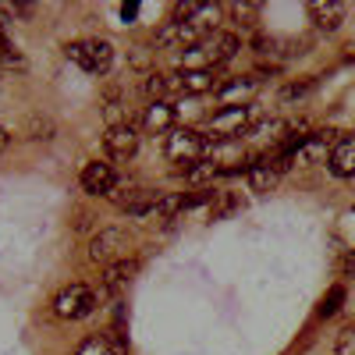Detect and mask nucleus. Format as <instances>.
Returning <instances> with one entry per match:
<instances>
[{
    "label": "nucleus",
    "mask_w": 355,
    "mask_h": 355,
    "mask_svg": "<svg viewBox=\"0 0 355 355\" xmlns=\"http://www.w3.org/2000/svg\"><path fill=\"white\" fill-rule=\"evenodd\" d=\"M234 206H239V199H234L231 192H217L214 196V206H210V214H214V220H220V217H227Z\"/></svg>",
    "instance_id": "a878e982"
},
{
    "label": "nucleus",
    "mask_w": 355,
    "mask_h": 355,
    "mask_svg": "<svg viewBox=\"0 0 355 355\" xmlns=\"http://www.w3.org/2000/svg\"><path fill=\"white\" fill-rule=\"evenodd\" d=\"M78 182H82V192H89V196H110V189L117 185V174H114L110 164L93 160V164H85V167H82Z\"/></svg>",
    "instance_id": "1a4fd4ad"
},
{
    "label": "nucleus",
    "mask_w": 355,
    "mask_h": 355,
    "mask_svg": "<svg viewBox=\"0 0 355 355\" xmlns=\"http://www.w3.org/2000/svg\"><path fill=\"white\" fill-rule=\"evenodd\" d=\"M252 125V107H220L217 114H210V139L224 142V139H242Z\"/></svg>",
    "instance_id": "39448f33"
},
{
    "label": "nucleus",
    "mask_w": 355,
    "mask_h": 355,
    "mask_svg": "<svg viewBox=\"0 0 355 355\" xmlns=\"http://www.w3.org/2000/svg\"><path fill=\"white\" fill-rule=\"evenodd\" d=\"M345 15H348V8L341 4V0H313L309 4V18H313V25L320 28V33H338Z\"/></svg>",
    "instance_id": "9d476101"
},
{
    "label": "nucleus",
    "mask_w": 355,
    "mask_h": 355,
    "mask_svg": "<svg viewBox=\"0 0 355 355\" xmlns=\"http://www.w3.org/2000/svg\"><path fill=\"white\" fill-rule=\"evenodd\" d=\"M142 128L150 132V135H167V132H174V128H178V110H174L171 103H164V100L150 103V107L142 110Z\"/></svg>",
    "instance_id": "9b49d317"
},
{
    "label": "nucleus",
    "mask_w": 355,
    "mask_h": 355,
    "mask_svg": "<svg viewBox=\"0 0 355 355\" xmlns=\"http://www.w3.org/2000/svg\"><path fill=\"white\" fill-rule=\"evenodd\" d=\"M331 171L338 178H352L355 174V135H341L334 146H331Z\"/></svg>",
    "instance_id": "ddd939ff"
},
{
    "label": "nucleus",
    "mask_w": 355,
    "mask_h": 355,
    "mask_svg": "<svg viewBox=\"0 0 355 355\" xmlns=\"http://www.w3.org/2000/svg\"><path fill=\"white\" fill-rule=\"evenodd\" d=\"M313 89H316V78H313V75H309V78H299V82H288V85H284V93H281V100H284V103L302 100V96L313 93Z\"/></svg>",
    "instance_id": "5701e85b"
},
{
    "label": "nucleus",
    "mask_w": 355,
    "mask_h": 355,
    "mask_svg": "<svg viewBox=\"0 0 355 355\" xmlns=\"http://www.w3.org/2000/svg\"><path fill=\"white\" fill-rule=\"evenodd\" d=\"M125 352H128L125 338H114V334H89L75 348V355H125Z\"/></svg>",
    "instance_id": "4468645a"
},
{
    "label": "nucleus",
    "mask_w": 355,
    "mask_h": 355,
    "mask_svg": "<svg viewBox=\"0 0 355 355\" xmlns=\"http://www.w3.org/2000/svg\"><path fill=\"white\" fill-rule=\"evenodd\" d=\"M217 71L214 68H199V71H178V93L185 96H202V93H217Z\"/></svg>",
    "instance_id": "f8f14e48"
},
{
    "label": "nucleus",
    "mask_w": 355,
    "mask_h": 355,
    "mask_svg": "<svg viewBox=\"0 0 355 355\" xmlns=\"http://www.w3.org/2000/svg\"><path fill=\"white\" fill-rule=\"evenodd\" d=\"M334 355H355V327H345L334 341Z\"/></svg>",
    "instance_id": "cd10ccee"
},
{
    "label": "nucleus",
    "mask_w": 355,
    "mask_h": 355,
    "mask_svg": "<svg viewBox=\"0 0 355 355\" xmlns=\"http://www.w3.org/2000/svg\"><path fill=\"white\" fill-rule=\"evenodd\" d=\"M28 139H53V121L50 117H33V121H28Z\"/></svg>",
    "instance_id": "bb28decb"
},
{
    "label": "nucleus",
    "mask_w": 355,
    "mask_h": 355,
    "mask_svg": "<svg viewBox=\"0 0 355 355\" xmlns=\"http://www.w3.org/2000/svg\"><path fill=\"white\" fill-rule=\"evenodd\" d=\"M256 89H259V78L256 75H234L227 82L217 85V100L224 107H249L252 96H256Z\"/></svg>",
    "instance_id": "6e6552de"
},
{
    "label": "nucleus",
    "mask_w": 355,
    "mask_h": 355,
    "mask_svg": "<svg viewBox=\"0 0 355 355\" xmlns=\"http://www.w3.org/2000/svg\"><path fill=\"white\" fill-rule=\"evenodd\" d=\"M135 15H139V4H125V8H121V18H125V21H132Z\"/></svg>",
    "instance_id": "c756f323"
},
{
    "label": "nucleus",
    "mask_w": 355,
    "mask_h": 355,
    "mask_svg": "<svg viewBox=\"0 0 355 355\" xmlns=\"http://www.w3.org/2000/svg\"><path fill=\"white\" fill-rule=\"evenodd\" d=\"M89 43V61H93V75H107L114 64V46L110 40H85Z\"/></svg>",
    "instance_id": "f3484780"
},
{
    "label": "nucleus",
    "mask_w": 355,
    "mask_h": 355,
    "mask_svg": "<svg viewBox=\"0 0 355 355\" xmlns=\"http://www.w3.org/2000/svg\"><path fill=\"white\" fill-rule=\"evenodd\" d=\"M128 249H132V234L125 227H100L89 239V263L114 266V263L128 259Z\"/></svg>",
    "instance_id": "f03ea898"
},
{
    "label": "nucleus",
    "mask_w": 355,
    "mask_h": 355,
    "mask_svg": "<svg viewBox=\"0 0 355 355\" xmlns=\"http://www.w3.org/2000/svg\"><path fill=\"white\" fill-rule=\"evenodd\" d=\"M182 210H185L182 196H178V192H160V199H157V210H153V220L167 224V220H174L178 214H182Z\"/></svg>",
    "instance_id": "6ab92c4d"
},
{
    "label": "nucleus",
    "mask_w": 355,
    "mask_h": 355,
    "mask_svg": "<svg viewBox=\"0 0 355 355\" xmlns=\"http://www.w3.org/2000/svg\"><path fill=\"white\" fill-rule=\"evenodd\" d=\"M185 174V182H192V185H199V189H206V182H214V178L220 174V167L206 157V160H199V164H192V167H185L182 171Z\"/></svg>",
    "instance_id": "aec40b11"
},
{
    "label": "nucleus",
    "mask_w": 355,
    "mask_h": 355,
    "mask_svg": "<svg viewBox=\"0 0 355 355\" xmlns=\"http://www.w3.org/2000/svg\"><path fill=\"white\" fill-rule=\"evenodd\" d=\"M135 259H121V263H114V266H107V274H103V291L107 295H117L121 288H128V281L135 277Z\"/></svg>",
    "instance_id": "dca6fc26"
},
{
    "label": "nucleus",
    "mask_w": 355,
    "mask_h": 355,
    "mask_svg": "<svg viewBox=\"0 0 355 355\" xmlns=\"http://www.w3.org/2000/svg\"><path fill=\"white\" fill-rule=\"evenodd\" d=\"M139 139H142V135H139L135 125H114V128L103 132V150H107L110 160L125 164V160H132V157L139 153Z\"/></svg>",
    "instance_id": "423d86ee"
},
{
    "label": "nucleus",
    "mask_w": 355,
    "mask_h": 355,
    "mask_svg": "<svg viewBox=\"0 0 355 355\" xmlns=\"http://www.w3.org/2000/svg\"><path fill=\"white\" fill-rule=\"evenodd\" d=\"M8 146H11V132L0 128V150H8Z\"/></svg>",
    "instance_id": "7c9ffc66"
},
{
    "label": "nucleus",
    "mask_w": 355,
    "mask_h": 355,
    "mask_svg": "<svg viewBox=\"0 0 355 355\" xmlns=\"http://www.w3.org/2000/svg\"><path fill=\"white\" fill-rule=\"evenodd\" d=\"M96 306H100V299L89 284H68V288L57 291L50 309H53L57 320H85V316H93Z\"/></svg>",
    "instance_id": "7ed1b4c3"
},
{
    "label": "nucleus",
    "mask_w": 355,
    "mask_h": 355,
    "mask_svg": "<svg viewBox=\"0 0 355 355\" xmlns=\"http://www.w3.org/2000/svg\"><path fill=\"white\" fill-rule=\"evenodd\" d=\"M142 196V185H135V182H117L114 189H110V202H117V206H121V210H132V202Z\"/></svg>",
    "instance_id": "412c9836"
},
{
    "label": "nucleus",
    "mask_w": 355,
    "mask_h": 355,
    "mask_svg": "<svg viewBox=\"0 0 355 355\" xmlns=\"http://www.w3.org/2000/svg\"><path fill=\"white\" fill-rule=\"evenodd\" d=\"M277 167L274 164H252L249 167V189L252 192H274V185H277Z\"/></svg>",
    "instance_id": "a211bd4d"
},
{
    "label": "nucleus",
    "mask_w": 355,
    "mask_h": 355,
    "mask_svg": "<svg viewBox=\"0 0 355 355\" xmlns=\"http://www.w3.org/2000/svg\"><path fill=\"white\" fill-rule=\"evenodd\" d=\"M89 224H93V214H89V210H75V220H71V227H75V231H85Z\"/></svg>",
    "instance_id": "c85d7f7f"
},
{
    "label": "nucleus",
    "mask_w": 355,
    "mask_h": 355,
    "mask_svg": "<svg viewBox=\"0 0 355 355\" xmlns=\"http://www.w3.org/2000/svg\"><path fill=\"white\" fill-rule=\"evenodd\" d=\"M202 50H206V61H210V68L227 64L231 57L242 50V36L231 33V28H217V33H210V36L202 40Z\"/></svg>",
    "instance_id": "0eeeda50"
},
{
    "label": "nucleus",
    "mask_w": 355,
    "mask_h": 355,
    "mask_svg": "<svg viewBox=\"0 0 355 355\" xmlns=\"http://www.w3.org/2000/svg\"><path fill=\"white\" fill-rule=\"evenodd\" d=\"M174 93H178V75H167V71H150L146 75V96H150V103H157V100L171 103Z\"/></svg>",
    "instance_id": "2eb2a0df"
},
{
    "label": "nucleus",
    "mask_w": 355,
    "mask_h": 355,
    "mask_svg": "<svg viewBox=\"0 0 355 355\" xmlns=\"http://www.w3.org/2000/svg\"><path fill=\"white\" fill-rule=\"evenodd\" d=\"M64 53H68V61H75L82 71H89V75H93V61H89V43H85V40H78V43H68V46H64Z\"/></svg>",
    "instance_id": "b1692460"
},
{
    "label": "nucleus",
    "mask_w": 355,
    "mask_h": 355,
    "mask_svg": "<svg viewBox=\"0 0 355 355\" xmlns=\"http://www.w3.org/2000/svg\"><path fill=\"white\" fill-rule=\"evenodd\" d=\"M338 132H313V135H306L295 150H288V153H281V160L274 164L277 167V174L281 171H291V167H309V164H320L323 157H327V146L331 142H338L334 139Z\"/></svg>",
    "instance_id": "20e7f679"
},
{
    "label": "nucleus",
    "mask_w": 355,
    "mask_h": 355,
    "mask_svg": "<svg viewBox=\"0 0 355 355\" xmlns=\"http://www.w3.org/2000/svg\"><path fill=\"white\" fill-rule=\"evenodd\" d=\"M164 157H167L171 164H185V167H192V164H199V160L210 157V135L178 125L174 132L164 135ZM185 167H182V171H185Z\"/></svg>",
    "instance_id": "f257e3e1"
},
{
    "label": "nucleus",
    "mask_w": 355,
    "mask_h": 355,
    "mask_svg": "<svg viewBox=\"0 0 355 355\" xmlns=\"http://www.w3.org/2000/svg\"><path fill=\"white\" fill-rule=\"evenodd\" d=\"M341 302H345V284H334L327 295H323V302H320V309H316V316L320 320H327V316H334L338 309H341Z\"/></svg>",
    "instance_id": "4be33fe9"
},
{
    "label": "nucleus",
    "mask_w": 355,
    "mask_h": 355,
    "mask_svg": "<svg viewBox=\"0 0 355 355\" xmlns=\"http://www.w3.org/2000/svg\"><path fill=\"white\" fill-rule=\"evenodd\" d=\"M231 18L242 28H252L259 21V4H231Z\"/></svg>",
    "instance_id": "393cba45"
}]
</instances>
